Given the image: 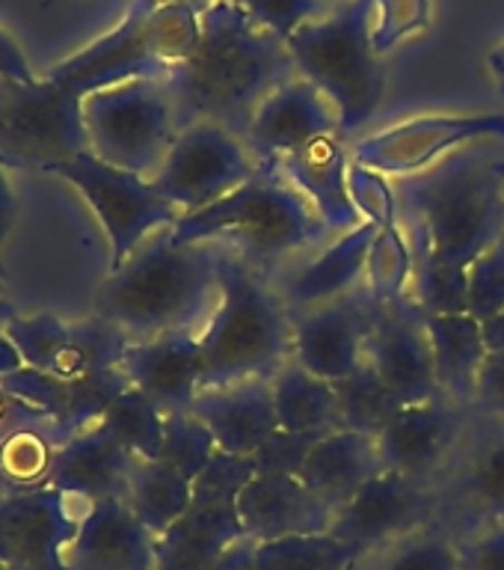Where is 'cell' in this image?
<instances>
[{
  "mask_svg": "<svg viewBox=\"0 0 504 570\" xmlns=\"http://www.w3.org/2000/svg\"><path fill=\"white\" fill-rule=\"evenodd\" d=\"M69 497L51 484L0 490V561L7 570H69L62 550L78 532Z\"/></svg>",
  "mask_w": 504,
  "mask_h": 570,
  "instance_id": "obj_17",
  "label": "cell"
},
{
  "mask_svg": "<svg viewBox=\"0 0 504 570\" xmlns=\"http://www.w3.org/2000/svg\"><path fill=\"white\" fill-rule=\"evenodd\" d=\"M258 27L288 42L303 24L327 12V0H235Z\"/></svg>",
  "mask_w": 504,
  "mask_h": 570,
  "instance_id": "obj_44",
  "label": "cell"
},
{
  "mask_svg": "<svg viewBox=\"0 0 504 570\" xmlns=\"http://www.w3.org/2000/svg\"><path fill=\"white\" fill-rule=\"evenodd\" d=\"M478 140H504V114H436L389 125L350 142V160L389 178L413 176Z\"/></svg>",
  "mask_w": 504,
  "mask_h": 570,
  "instance_id": "obj_13",
  "label": "cell"
},
{
  "mask_svg": "<svg viewBox=\"0 0 504 570\" xmlns=\"http://www.w3.org/2000/svg\"><path fill=\"white\" fill-rule=\"evenodd\" d=\"M214 570H258L256 568V541L240 538L223 552L220 561L214 564Z\"/></svg>",
  "mask_w": 504,
  "mask_h": 570,
  "instance_id": "obj_51",
  "label": "cell"
},
{
  "mask_svg": "<svg viewBox=\"0 0 504 570\" xmlns=\"http://www.w3.org/2000/svg\"><path fill=\"white\" fill-rule=\"evenodd\" d=\"M164 422L167 416L151 404L140 390H128L107 407L101 425L134 454V458H160L164 443Z\"/></svg>",
  "mask_w": 504,
  "mask_h": 570,
  "instance_id": "obj_37",
  "label": "cell"
},
{
  "mask_svg": "<svg viewBox=\"0 0 504 570\" xmlns=\"http://www.w3.org/2000/svg\"><path fill=\"white\" fill-rule=\"evenodd\" d=\"M158 3H190V7L205 9V7H208V3H214V0H158Z\"/></svg>",
  "mask_w": 504,
  "mask_h": 570,
  "instance_id": "obj_57",
  "label": "cell"
},
{
  "mask_svg": "<svg viewBox=\"0 0 504 570\" xmlns=\"http://www.w3.org/2000/svg\"><path fill=\"white\" fill-rule=\"evenodd\" d=\"M217 440L194 413H172L164 422V443H160V461L172 463L178 472L196 481L208 470V463L217 458Z\"/></svg>",
  "mask_w": 504,
  "mask_h": 570,
  "instance_id": "obj_39",
  "label": "cell"
},
{
  "mask_svg": "<svg viewBox=\"0 0 504 570\" xmlns=\"http://www.w3.org/2000/svg\"><path fill=\"white\" fill-rule=\"evenodd\" d=\"M274 381L276 419L283 431H342V410H338L336 383L324 381L300 363H288L270 377Z\"/></svg>",
  "mask_w": 504,
  "mask_h": 570,
  "instance_id": "obj_31",
  "label": "cell"
},
{
  "mask_svg": "<svg viewBox=\"0 0 504 570\" xmlns=\"http://www.w3.org/2000/svg\"><path fill=\"white\" fill-rule=\"evenodd\" d=\"M454 541L461 570H504V520L475 525Z\"/></svg>",
  "mask_w": 504,
  "mask_h": 570,
  "instance_id": "obj_46",
  "label": "cell"
},
{
  "mask_svg": "<svg viewBox=\"0 0 504 570\" xmlns=\"http://www.w3.org/2000/svg\"><path fill=\"white\" fill-rule=\"evenodd\" d=\"M336 134L342 137L336 105L312 80L297 75L258 105L244 131V142L258 160H274Z\"/></svg>",
  "mask_w": 504,
  "mask_h": 570,
  "instance_id": "obj_20",
  "label": "cell"
},
{
  "mask_svg": "<svg viewBox=\"0 0 504 570\" xmlns=\"http://www.w3.org/2000/svg\"><path fill=\"white\" fill-rule=\"evenodd\" d=\"M372 33L374 0H342L285 42L297 75L336 105L345 140L372 119L386 89V69Z\"/></svg>",
  "mask_w": 504,
  "mask_h": 570,
  "instance_id": "obj_6",
  "label": "cell"
},
{
  "mask_svg": "<svg viewBox=\"0 0 504 570\" xmlns=\"http://www.w3.org/2000/svg\"><path fill=\"white\" fill-rule=\"evenodd\" d=\"M202 9L190 3H155L149 12V39L155 45V53L167 62L169 71L178 62H185L199 45L202 33Z\"/></svg>",
  "mask_w": 504,
  "mask_h": 570,
  "instance_id": "obj_40",
  "label": "cell"
},
{
  "mask_svg": "<svg viewBox=\"0 0 504 570\" xmlns=\"http://www.w3.org/2000/svg\"><path fill=\"white\" fill-rule=\"evenodd\" d=\"M481 330L490 351H504V309H498L493 318L481 321Z\"/></svg>",
  "mask_w": 504,
  "mask_h": 570,
  "instance_id": "obj_54",
  "label": "cell"
},
{
  "mask_svg": "<svg viewBox=\"0 0 504 570\" xmlns=\"http://www.w3.org/2000/svg\"><path fill=\"white\" fill-rule=\"evenodd\" d=\"M190 413L211 431L217 449L231 458H256L279 431L270 377L199 390Z\"/></svg>",
  "mask_w": 504,
  "mask_h": 570,
  "instance_id": "obj_26",
  "label": "cell"
},
{
  "mask_svg": "<svg viewBox=\"0 0 504 570\" xmlns=\"http://www.w3.org/2000/svg\"><path fill=\"white\" fill-rule=\"evenodd\" d=\"M9 87V96L0 98V140L16 155L45 169L89 151L80 110L83 98L51 78H39L27 87Z\"/></svg>",
  "mask_w": 504,
  "mask_h": 570,
  "instance_id": "obj_12",
  "label": "cell"
},
{
  "mask_svg": "<svg viewBox=\"0 0 504 570\" xmlns=\"http://www.w3.org/2000/svg\"><path fill=\"white\" fill-rule=\"evenodd\" d=\"M431 354H434V374L448 401L472 407L475 383H478L481 365L487 360L490 347L484 342L481 321L470 312L457 315H425Z\"/></svg>",
  "mask_w": 504,
  "mask_h": 570,
  "instance_id": "obj_30",
  "label": "cell"
},
{
  "mask_svg": "<svg viewBox=\"0 0 504 570\" xmlns=\"http://www.w3.org/2000/svg\"><path fill=\"white\" fill-rule=\"evenodd\" d=\"M324 431H303V434H291V431H276L274 440L265 443V449L253 458L256 470H283L297 475V470L306 461V454L312 452V445L318 443Z\"/></svg>",
  "mask_w": 504,
  "mask_h": 570,
  "instance_id": "obj_47",
  "label": "cell"
},
{
  "mask_svg": "<svg viewBox=\"0 0 504 570\" xmlns=\"http://www.w3.org/2000/svg\"><path fill=\"white\" fill-rule=\"evenodd\" d=\"M336 395L342 410V431H359L372 436L381 434L392 416L404 407L368 360L356 372L336 381Z\"/></svg>",
  "mask_w": 504,
  "mask_h": 570,
  "instance_id": "obj_35",
  "label": "cell"
},
{
  "mask_svg": "<svg viewBox=\"0 0 504 570\" xmlns=\"http://www.w3.org/2000/svg\"><path fill=\"white\" fill-rule=\"evenodd\" d=\"M0 570H7V568H3V561H0Z\"/></svg>",
  "mask_w": 504,
  "mask_h": 570,
  "instance_id": "obj_61",
  "label": "cell"
},
{
  "mask_svg": "<svg viewBox=\"0 0 504 570\" xmlns=\"http://www.w3.org/2000/svg\"><path fill=\"white\" fill-rule=\"evenodd\" d=\"M51 422V419L33 410L30 404H24L21 399H16L12 392H7L0 386V443L7 440L9 434H16L18 428H30L39 425V422Z\"/></svg>",
  "mask_w": 504,
  "mask_h": 570,
  "instance_id": "obj_50",
  "label": "cell"
},
{
  "mask_svg": "<svg viewBox=\"0 0 504 570\" xmlns=\"http://www.w3.org/2000/svg\"><path fill=\"white\" fill-rule=\"evenodd\" d=\"M409 247L452 274L504 238V178L484 151L448 155L395 181Z\"/></svg>",
  "mask_w": 504,
  "mask_h": 570,
  "instance_id": "obj_3",
  "label": "cell"
},
{
  "mask_svg": "<svg viewBox=\"0 0 504 570\" xmlns=\"http://www.w3.org/2000/svg\"><path fill=\"white\" fill-rule=\"evenodd\" d=\"M169 235L176 244L217 240L267 279L336 238L276 160H261L256 176L202 212L181 214Z\"/></svg>",
  "mask_w": 504,
  "mask_h": 570,
  "instance_id": "obj_4",
  "label": "cell"
},
{
  "mask_svg": "<svg viewBox=\"0 0 504 570\" xmlns=\"http://www.w3.org/2000/svg\"><path fill=\"white\" fill-rule=\"evenodd\" d=\"M18 368H24V356L16 347V342L7 336V330L0 327V381L18 372Z\"/></svg>",
  "mask_w": 504,
  "mask_h": 570,
  "instance_id": "obj_53",
  "label": "cell"
},
{
  "mask_svg": "<svg viewBox=\"0 0 504 570\" xmlns=\"http://www.w3.org/2000/svg\"><path fill=\"white\" fill-rule=\"evenodd\" d=\"M383 472L377 436L359 431H329L312 445L297 479L333 511L347 505L365 481Z\"/></svg>",
  "mask_w": 504,
  "mask_h": 570,
  "instance_id": "obj_29",
  "label": "cell"
},
{
  "mask_svg": "<svg viewBox=\"0 0 504 570\" xmlns=\"http://www.w3.org/2000/svg\"><path fill=\"white\" fill-rule=\"evenodd\" d=\"M470 419L472 407L448 399L404 404L377 434L383 472L434 484L445 463L452 461Z\"/></svg>",
  "mask_w": 504,
  "mask_h": 570,
  "instance_id": "obj_19",
  "label": "cell"
},
{
  "mask_svg": "<svg viewBox=\"0 0 504 570\" xmlns=\"http://www.w3.org/2000/svg\"><path fill=\"white\" fill-rule=\"evenodd\" d=\"M0 78L7 80V83H18V87H27V83L39 80L24 51L18 48L16 39L3 27H0Z\"/></svg>",
  "mask_w": 504,
  "mask_h": 570,
  "instance_id": "obj_49",
  "label": "cell"
},
{
  "mask_svg": "<svg viewBox=\"0 0 504 570\" xmlns=\"http://www.w3.org/2000/svg\"><path fill=\"white\" fill-rule=\"evenodd\" d=\"M381 303L365 285L345 297L291 312V360L324 381H342L365 363V342Z\"/></svg>",
  "mask_w": 504,
  "mask_h": 570,
  "instance_id": "obj_16",
  "label": "cell"
},
{
  "mask_svg": "<svg viewBox=\"0 0 504 570\" xmlns=\"http://www.w3.org/2000/svg\"><path fill=\"white\" fill-rule=\"evenodd\" d=\"M436 517H439V499L434 484L407 479L398 472H381L372 481H365L347 505L338 508L329 532L372 552L436 523Z\"/></svg>",
  "mask_w": 504,
  "mask_h": 570,
  "instance_id": "obj_15",
  "label": "cell"
},
{
  "mask_svg": "<svg viewBox=\"0 0 504 570\" xmlns=\"http://www.w3.org/2000/svg\"><path fill=\"white\" fill-rule=\"evenodd\" d=\"M51 3H57V0H45V7H51Z\"/></svg>",
  "mask_w": 504,
  "mask_h": 570,
  "instance_id": "obj_59",
  "label": "cell"
},
{
  "mask_svg": "<svg viewBox=\"0 0 504 570\" xmlns=\"http://www.w3.org/2000/svg\"><path fill=\"white\" fill-rule=\"evenodd\" d=\"M374 235H377V226L363 220L356 229L329 240L318 253L283 267L270 279L276 294L291 312L315 309V306L350 294L363 285L365 258H368Z\"/></svg>",
  "mask_w": 504,
  "mask_h": 570,
  "instance_id": "obj_25",
  "label": "cell"
},
{
  "mask_svg": "<svg viewBox=\"0 0 504 570\" xmlns=\"http://www.w3.org/2000/svg\"><path fill=\"white\" fill-rule=\"evenodd\" d=\"M431 21V0H374V48L389 53L413 33H422Z\"/></svg>",
  "mask_w": 504,
  "mask_h": 570,
  "instance_id": "obj_43",
  "label": "cell"
},
{
  "mask_svg": "<svg viewBox=\"0 0 504 570\" xmlns=\"http://www.w3.org/2000/svg\"><path fill=\"white\" fill-rule=\"evenodd\" d=\"M347 187H350V199H354L359 217L374 226H392L401 223V203L398 187L389 176H383L377 169L363 167L350 160L347 167Z\"/></svg>",
  "mask_w": 504,
  "mask_h": 570,
  "instance_id": "obj_42",
  "label": "cell"
},
{
  "mask_svg": "<svg viewBox=\"0 0 504 570\" xmlns=\"http://www.w3.org/2000/svg\"><path fill=\"white\" fill-rule=\"evenodd\" d=\"M199 390L274 377L291 360V309L274 283L229 247L220 258V303L199 330Z\"/></svg>",
  "mask_w": 504,
  "mask_h": 570,
  "instance_id": "obj_5",
  "label": "cell"
},
{
  "mask_svg": "<svg viewBox=\"0 0 504 570\" xmlns=\"http://www.w3.org/2000/svg\"><path fill=\"white\" fill-rule=\"evenodd\" d=\"M158 0H134L119 24L101 39L71 53L45 71V78L57 80L75 96H89L98 89L119 87L128 80H167L169 66L155 53L149 39V12Z\"/></svg>",
  "mask_w": 504,
  "mask_h": 570,
  "instance_id": "obj_14",
  "label": "cell"
},
{
  "mask_svg": "<svg viewBox=\"0 0 504 570\" xmlns=\"http://www.w3.org/2000/svg\"><path fill=\"white\" fill-rule=\"evenodd\" d=\"M434 490L439 499L436 523L454 538L490 520H504V416L472 410L470 425Z\"/></svg>",
  "mask_w": 504,
  "mask_h": 570,
  "instance_id": "obj_11",
  "label": "cell"
},
{
  "mask_svg": "<svg viewBox=\"0 0 504 570\" xmlns=\"http://www.w3.org/2000/svg\"><path fill=\"white\" fill-rule=\"evenodd\" d=\"M413 271L416 258L409 247V235L404 229V220L392 226H377L368 258H365V292L377 303H395L404 297H413Z\"/></svg>",
  "mask_w": 504,
  "mask_h": 570,
  "instance_id": "obj_34",
  "label": "cell"
},
{
  "mask_svg": "<svg viewBox=\"0 0 504 570\" xmlns=\"http://www.w3.org/2000/svg\"><path fill=\"white\" fill-rule=\"evenodd\" d=\"M172 229V226H169ZM169 229L155 232L128 262L113 267L96 294V315L131 342L172 330H202L220 303L223 244H176Z\"/></svg>",
  "mask_w": 504,
  "mask_h": 570,
  "instance_id": "obj_2",
  "label": "cell"
},
{
  "mask_svg": "<svg viewBox=\"0 0 504 570\" xmlns=\"http://www.w3.org/2000/svg\"><path fill=\"white\" fill-rule=\"evenodd\" d=\"M261 160L240 134L211 119L185 125L169 146L151 185L181 214H196L256 176Z\"/></svg>",
  "mask_w": 504,
  "mask_h": 570,
  "instance_id": "obj_9",
  "label": "cell"
},
{
  "mask_svg": "<svg viewBox=\"0 0 504 570\" xmlns=\"http://www.w3.org/2000/svg\"><path fill=\"white\" fill-rule=\"evenodd\" d=\"M327 3H342V0H327Z\"/></svg>",
  "mask_w": 504,
  "mask_h": 570,
  "instance_id": "obj_60",
  "label": "cell"
},
{
  "mask_svg": "<svg viewBox=\"0 0 504 570\" xmlns=\"http://www.w3.org/2000/svg\"><path fill=\"white\" fill-rule=\"evenodd\" d=\"M274 160L279 173L309 199L312 208L320 214V220L327 223L336 238L363 223L354 199H350V187H347L350 146H345V137H338V134L324 137V140L312 142L309 149Z\"/></svg>",
  "mask_w": 504,
  "mask_h": 570,
  "instance_id": "obj_28",
  "label": "cell"
},
{
  "mask_svg": "<svg viewBox=\"0 0 504 570\" xmlns=\"http://www.w3.org/2000/svg\"><path fill=\"white\" fill-rule=\"evenodd\" d=\"M238 517L244 538L261 543L288 534L329 532L336 511L291 472L256 470L238 490Z\"/></svg>",
  "mask_w": 504,
  "mask_h": 570,
  "instance_id": "obj_22",
  "label": "cell"
},
{
  "mask_svg": "<svg viewBox=\"0 0 504 570\" xmlns=\"http://www.w3.org/2000/svg\"><path fill=\"white\" fill-rule=\"evenodd\" d=\"M53 454L57 449L39 434V425L18 428L0 443V479L7 490L42 488L48 484Z\"/></svg>",
  "mask_w": 504,
  "mask_h": 570,
  "instance_id": "obj_38",
  "label": "cell"
},
{
  "mask_svg": "<svg viewBox=\"0 0 504 570\" xmlns=\"http://www.w3.org/2000/svg\"><path fill=\"white\" fill-rule=\"evenodd\" d=\"M0 386L51 419V425L60 428L62 443H66L78 431H87L96 422H101L107 407L131 383H128L122 368L83 374V377H57V374L39 372V368L24 365V368H18L9 377H3Z\"/></svg>",
  "mask_w": 504,
  "mask_h": 570,
  "instance_id": "obj_21",
  "label": "cell"
},
{
  "mask_svg": "<svg viewBox=\"0 0 504 570\" xmlns=\"http://www.w3.org/2000/svg\"><path fill=\"white\" fill-rule=\"evenodd\" d=\"M256 472L253 458L217 452L196 479L194 502L185 517L158 538V570H214L231 543L244 538L238 490Z\"/></svg>",
  "mask_w": 504,
  "mask_h": 570,
  "instance_id": "obj_10",
  "label": "cell"
},
{
  "mask_svg": "<svg viewBox=\"0 0 504 570\" xmlns=\"http://www.w3.org/2000/svg\"><path fill=\"white\" fill-rule=\"evenodd\" d=\"M354 570H461L457 541L445 525L431 523L386 547L365 552Z\"/></svg>",
  "mask_w": 504,
  "mask_h": 570,
  "instance_id": "obj_36",
  "label": "cell"
},
{
  "mask_svg": "<svg viewBox=\"0 0 504 570\" xmlns=\"http://www.w3.org/2000/svg\"><path fill=\"white\" fill-rule=\"evenodd\" d=\"M472 410L487 416H504V351H490L481 365Z\"/></svg>",
  "mask_w": 504,
  "mask_h": 570,
  "instance_id": "obj_48",
  "label": "cell"
},
{
  "mask_svg": "<svg viewBox=\"0 0 504 570\" xmlns=\"http://www.w3.org/2000/svg\"><path fill=\"white\" fill-rule=\"evenodd\" d=\"M16 217H18V205L16 194H12V185L7 178V167L0 160V249L7 244L9 232L16 229Z\"/></svg>",
  "mask_w": 504,
  "mask_h": 570,
  "instance_id": "obj_52",
  "label": "cell"
},
{
  "mask_svg": "<svg viewBox=\"0 0 504 570\" xmlns=\"http://www.w3.org/2000/svg\"><path fill=\"white\" fill-rule=\"evenodd\" d=\"M365 360L401 404L445 399L434 374V354L427 338L425 312L413 297L381 303L372 333L365 342Z\"/></svg>",
  "mask_w": 504,
  "mask_h": 570,
  "instance_id": "obj_18",
  "label": "cell"
},
{
  "mask_svg": "<svg viewBox=\"0 0 504 570\" xmlns=\"http://www.w3.org/2000/svg\"><path fill=\"white\" fill-rule=\"evenodd\" d=\"M194 484L178 472L172 463L160 458H137L134 461L131 479H128V508L134 517L149 529L155 538L167 532L169 525L178 523L194 502Z\"/></svg>",
  "mask_w": 504,
  "mask_h": 570,
  "instance_id": "obj_32",
  "label": "cell"
},
{
  "mask_svg": "<svg viewBox=\"0 0 504 570\" xmlns=\"http://www.w3.org/2000/svg\"><path fill=\"white\" fill-rule=\"evenodd\" d=\"M45 173L69 181L87 199L110 244V271L128 262L142 240L151 238L155 232L176 226L181 217L176 205H169L155 190L151 178L113 167L92 151L51 164L45 167Z\"/></svg>",
  "mask_w": 504,
  "mask_h": 570,
  "instance_id": "obj_8",
  "label": "cell"
},
{
  "mask_svg": "<svg viewBox=\"0 0 504 570\" xmlns=\"http://www.w3.org/2000/svg\"><path fill=\"white\" fill-rule=\"evenodd\" d=\"M493 167H496L498 176L504 178V155H502V158H493Z\"/></svg>",
  "mask_w": 504,
  "mask_h": 570,
  "instance_id": "obj_58",
  "label": "cell"
},
{
  "mask_svg": "<svg viewBox=\"0 0 504 570\" xmlns=\"http://www.w3.org/2000/svg\"><path fill=\"white\" fill-rule=\"evenodd\" d=\"M363 556V547L342 541L333 532L288 534L256 543L258 570H354Z\"/></svg>",
  "mask_w": 504,
  "mask_h": 570,
  "instance_id": "obj_33",
  "label": "cell"
},
{
  "mask_svg": "<svg viewBox=\"0 0 504 570\" xmlns=\"http://www.w3.org/2000/svg\"><path fill=\"white\" fill-rule=\"evenodd\" d=\"M134 461L137 458L101 422H96L57 445L48 484L66 497L87 499V502L125 499Z\"/></svg>",
  "mask_w": 504,
  "mask_h": 570,
  "instance_id": "obj_27",
  "label": "cell"
},
{
  "mask_svg": "<svg viewBox=\"0 0 504 570\" xmlns=\"http://www.w3.org/2000/svg\"><path fill=\"white\" fill-rule=\"evenodd\" d=\"M62 561L69 570H158V538L125 499H98L87 502Z\"/></svg>",
  "mask_w": 504,
  "mask_h": 570,
  "instance_id": "obj_23",
  "label": "cell"
},
{
  "mask_svg": "<svg viewBox=\"0 0 504 570\" xmlns=\"http://www.w3.org/2000/svg\"><path fill=\"white\" fill-rule=\"evenodd\" d=\"M498 309H504V238L470 265V315L487 321Z\"/></svg>",
  "mask_w": 504,
  "mask_h": 570,
  "instance_id": "obj_45",
  "label": "cell"
},
{
  "mask_svg": "<svg viewBox=\"0 0 504 570\" xmlns=\"http://www.w3.org/2000/svg\"><path fill=\"white\" fill-rule=\"evenodd\" d=\"M16 315H18L16 306H12V303H9L7 297H3V294H0V327H7L9 321L16 318Z\"/></svg>",
  "mask_w": 504,
  "mask_h": 570,
  "instance_id": "obj_56",
  "label": "cell"
},
{
  "mask_svg": "<svg viewBox=\"0 0 504 570\" xmlns=\"http://www.w3.org/2000/svg\"><path fill=\"white\" fill-rule=\"evenodd\" d=\"M196 51L164 80L178 125L211 119L244 137L258 105L285 80L297 78L288 45L258 27L235 0L202 9Z\"/></svg>",
  "mask_w": 504,
  "mask_h": 570,
  "instance_id": "obj_1",
  "label": "cell"
},
{
  "mask_svg": "<svg viewBox=\"0 0 504 570\" xmlns=\"http://www.w3.org/2000/svg\"><path fill=\"white\" fill-rule=\"evenodd\" d=\"M487 69H490V75L496 78L498 87L504 89V42L496 45V48L487 53Z\"/></svg>",
  "mask_w": 504,
  "mask_h": 570,
  "instance_id": "obj_55",
  "label": "cell"
},
{
  "mask_svg": "<svg viewBox=\"0 0 504 570\" xmlns=\"http://www.w3.org/2000/svg\"><path fill=\"white\" fill-rule=\"evenodd\" d=\"M3 330L24 356V365L51 374L69 342L71 324H62L51 312H39V315H16Z\"/></svg>",
  "mask_w": 504,
  "mask_h": 570,
  "instance_id": "obj_41",
  "label": "cell"
},
{
  "mask_svg": "<svg viewBox=\"0 0 504 570\" xmlns=\"http://www.w3.org/2000/svg\"><path fill=\"white\" fill-rule=\"evenodd\" d=\"M122 372L164 416L190 413L202 381L199 330H172L146 342H131L122 356Z\"/></svg>",
  "mask_w": 504,
  "mask_h": 570,
  "instance_id": "obj_24",
  "label": "cell"
},
{
  "mask_svg": "<svg viewBox=\"0 0 504 570\" xmlns=\"http://www.w3.org/2000/svg\"><path fill=\"white\" fill-rule=\"evenodd\" d=\"M89 151L113 167L151 178L181 131L164 80H128L83 96Z\"/></svg>",
  "mask_w": 504,
  "mask_h": 570,
  "instance_id": "obj_7",
  "label": "cell"
}]
</instances>
